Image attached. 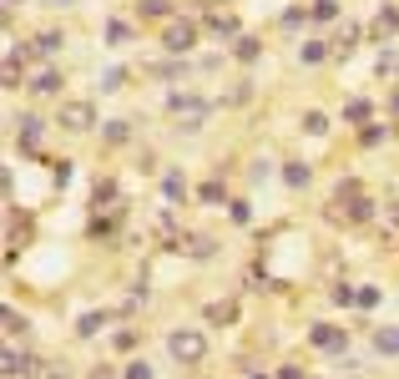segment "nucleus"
<instances>
[{
  "label": "nucleus",
  "mask_w": 399,
  "mask_h": 379,
  "mask_svg": "<svg viewBox=\"0 0 399 379\" xmlns=\"http://www.w3.org/2000/svg\"><path fill=\"white\" fill-rule=\"evenodd\" d=\"M56 91H61V71H56V66H46V71L31 76V96H56Z\"/></svg>",
  "instance_id": "obj_11"
},
{
  "label": "nucleus",
  "mask_w": 399,
  "mask_h": 379,
  "mask_svg": "<svg viewBox=\"0 0 399 379\" xmlns=\"http://www.w3.org/2000/svg\"><path fill=\"white\" fill-rule=\"evenodd\" d=\"M197 36H202L197 21H172V26L162 31V51H172V56H187V51L197 46Z\"/></svg>",
  "instance_id": "obj_3"
},
{
  "label": "nucleus",
  "mask_w": 399,
  "mask_h": 379,
  "mask_svg": "<svg viewBox=\"0 0 399 379\" xmlns=\"http://www.w3.org/2000/svg\"><path fill=\"white\" fill-rule=\"evenodd\" d=\"M389 112H394V117H399V91H394V96H389Z\"/></svg>",
  "instance_id": "obj_36"
},
{
  "label": "nucleus",
  "mask_w": 399,
  "mask_h": 379,
  "mask_svg": "<svg viewBox=\"0 0 399 379\" xmlns=\"http://www.w3.org/2000/svg\"><path fill=\"white\" fill-rule=\"evenodd\" d=\"M344 218H349V223H369V218H374V207H369V197H354V202L344 207Z\"/></svg>",
  "instance_id": "obj_26"
},
{
  "label": "nucleus",
  "mask_w": 399,
  "mask_h": 379,
  "mask_svg": "<svg viewBox=\"0 0 399 379\" xmlns=\"http://www.w3.org/2000/svg\"><path fill=\"white\" fill-rule=\"evenodd\" d=\"M278 379H304V369H299V364H283V374H278Z\"/></svg>",
  "instance_id": "obj_35"
},
{
  "label": "nucleus",
  "mask_w": 399,
  "mask_h": 379,
  "mask_svg": "<svg viewBox=\"0 0 399 379\" xmlns=\"http://www.w3.org/2000/svg\"><path fill=\"white\" fill-rule=\"evenodd\" d=\"M202 318L212 323V329H233V323H238V303L233 298H217V303L202 308Z\"/></svg>",
  "instance_id": "obj_7"
},
{
  "label": "nucleus",
  "mask_w": 399,
  "mask_h": 379,
  "mask_svg": "<svg viewBox=\"0 0 399 379\" xmlns=\"http://www.w3.org/2000/svg\"><path fill=\"white\" fill-rule=\"evenodd\" d=\"M299 61H304V66L328 61V46H323V41H304V46H299Z\"/></svg>",
  "instance_id": "obj_20"
},
{
  "label": "nucleus",
  "mask_w": 399,
  "mask_h": 379,
  "mask_svg": "<svg viewBox=\"0 0 399 379\" xmlns=\"http://www.w3.org/2000/svg\"><path fill=\"white\" fill-rule=\"evenodd\" d=\"M309 344L323 349V354H338V359H344L349 334H344V329H333V323H309Z\"/></svg>",
  "instance_id": "obj_4"
},
{
  "label": "nucleus",
  "mask_w": 399,
  "mask_h": 379,
  "mask_svg": "<svg viewBox=\"0 0 399 379\" xmlns=\"http://www.w3.org/2000/svg\"><path fill=\"white\" fill-rule=\"evenodd\" d=\"M283 182H289V187H309L314 167H309V162H289V167H283Z\"/></svg>",
  "instance_id": "obj_17"
},
{
  "label": "nucleus",
  "mask_w": 399,
  "mask_h": 379,
  "mask_svg": "<svg viewBox=\"0 0 399 379\" xmlns=\"http://www.w3.org/2000/svg\"><path fill=\"white\" fill-rule=\"evenodd\" d=\"M248 379H268V374H248Z\"/></svg>",
  "instance_id": "obj_39"
},
{
  "label": "nucleus",
  "mask_w": 399,
  "mask_h": 379,
  "mask_svg": "<svg viewBox=\"0 0 399 379\" xmlns=\"http://www.w3.org/2000/svg\"><path fill=\"white\" fill-rule=\"evenodd\" d=\"M227 212H233V223H248V218H253L248 202H227Z\"/></svg>",
  "instance_id": "obj_34"
},
{
  "label": "nucleus",
  "mask_w": 399,
  "mask_h": 379,
  "mask_svg": "<svg viewBox=\"0 0 399 379\" xmlns=\"http://www.w3.org/2000/svg\"><path fill=\"white\" fill-rule=\"evenodd\" d=\"M167 106L187 117V122H182V132H197V127L207 122V112H212V101H207V96H197V91H172V101H167Z\"/></svg>",
  "instance_id": "obj_2"
},
{
  "label": "nucleus",
  "mask_w": 399,
  "mask_h": 379,
  "mask_svg": "<svg viewBox=\"0 0 399 379\" xmlns=\"http://www.w3.org/2000/svg\"><path fill=\"white\" fill-rule=\"evenodd\" d=\"M309 16L314 21H338V0H309Z\"/></svg>",
  "instance_id": "obj_25"
},
{
  "label": "nucleus",
  "mask_w": 399,
  "mask_h": 379,
  "mask_svg": "<svg viewBox=\"0 0 399 379\" xmlns=\"http://www.w3.org/2000/svg\"><path fill=\"white\" fill-rule=\"evenodd\" d=\"M106 329V308H91V313H81V323H76V339H96Z\"/></svg>",
  "instance_id": "obj_14"
},
{
  "label": "nucleus",
  "mask_w": 399,
  "mask_h": 379,
  "mask_svg": "<svg viewBox=\"0 0 399 379\" xmlns=\"http://www.w3.org/2000/svg\"><path fill=\"white\" fill-rule=\"evenodd\" d=\"M374 354L399 359V329H374Z\"/></svg>",
  "instance_id": "obj_15"
},
{
  "label": "nucleus",
  "mask_w": 399,
  "mask_h": 379,
  "mask_svg": "<svg viewBox=\"0 0 399 379\" xmlns=\"http://www.w3.org/2000/svg\"><path fill=\"white\" fill-rule=\"evenodd\" d=\"M162 197L172 202V207L187 202V182H182V172H167V177H162Z\"/></svg>",
  "instance_id": "obj_16"
},
{
  "label": "nucleus",
  "mask_w": 399,
  "mask_h": 379,
  "mask_svg": "<svg viewBox=\"0 0 399 379\" xmlns=\"http://www.w3.org/2000/svg\"><path fill=\"white\" fill-rule=\"evenodd\" d=\"M389 132H394V127H374V122H369V127H359V142H364V147H379Z\"/></svg>",
  "instance_id": "obj_30"
},
{
  "label": "nucleus",
  "mask_w": 399,
  "mask_h": 379,
  "mask_svg": "<svg viewBox=\"0 0 399 379\" xmlns=\"http://www.w3.org/2000/svg\"><path fill=\"white\" fill-rule=\"evenodd\" d=\"M137 16L142 21H162V16H172V6H167V0H137Z\"/></svg>",
  "instance_id": "obj_21"
},
{
  "label": "nucleus",
  "mask_w": 399,
  "mask_h": 379,
  "mask_svg": "<svg viewBox=\"0 0 399 379\" xmlns=\"http://www.w3.org/2000/svg\"><path fill=\"white\" fill-rule=\"evenodd\" d=\"M304 132H309V137H323V132H328V117H323V112H304Z\"/></svg>",
  "instance_id": "obj_29"
},
{
  "label": "nucleus",
  "mask_w": 399,
  "mask_h": 379,
  "mask_svg": "<svg viewBox=\"0 0 399 379\" xmlns=\"http://www.w3.org/2000/svg\"><path fill=\"white\" fill-rule=\"evenodd\" d=\"M56 122H61V132H91L96 127V112H91V101H66Z\"/></svg>",
  "instance_id": "obj_5"
},
{
  "label": "nucleus",
  "mask_w": 399,
  "mask_h": 379,
  "mask_svg": "<svg viewBox=\"0 0 399 379\" xmlns=\"http://www.w3.org/2000/svg\"><path fill=\"white\" fill-rule=\"evenodd\" d=\"M41 137H46L41 117H21V127H16V142H21L26 152H36V147H41Z\"/></svg>",
  "instance_id": "obj_10"
},
{
  "label": "nucleus",
  "mask_w": 399,
  "mask_h": 379,
  "mask_svg": "<svg viewBox=\"0 0 399 379\" xmlns=\"http://www.w3.org/2000/svg\"><path fill=\"white\" fill-rule=\"evenodd\" d=\"M127 137H132V122H127V117H111V122L101 127V142H106V147H122Z\"/></svg>",
  "instance_id": "obj_13"
},
{
  "label": "nucleus",
  "mask_w": 399,
  "mask_h": 379,
  "mask_svg": "<svg viewBox=\"0 0 399 379\" xmlns=\"http://www.w3.org/2000/svg\"><path fill=\"white\" fill-rule=\"evenodd\" d=\"M36 369H41L36 354H26V349H6V374H11V379H26V374H36Z\"/></svg>",
  "instance_id": "obj_9"
},
{
  "label": "nucleus",
  "mask_w": 399,
  "mask_h": 379,
  "mask_svg": "<svg viewBox=\"0 0 399 379\" xmlns=\"http://www.w3.org/2000/svg\"><path fill=\"white\" fill-rule=\"evenodd\" d=\"M51 6H56V11H66V6H76V0H51Z\"/></svg>",
  "instance_id": "obj_37"
},
{
  "label": "nucleus",
  "mask_w": 399,
  "mask_h": 379,
  "mask_svg": "<svg viewBox=\"0 0 399 379\" xmlns=\"http://www.w3.org/2000/svg\"><path fill=\"white\" fill-rule=\"evenodd\" d=\"M61 46H66V36H61V31H41V36L26 46V56H31V61H51Z\"/></svg>",
  "instance_id": "obj_6"
},
{
  "label": "nucleus",
  "mask_w": 399,
  "mask_h": 379,
  "mask_svg": "<svg viewBox=\"0 0 399 379\" xmlns=\"http://www.w3.org/2000/svg\"><path fill=\"white\" fill-rule=\"evenodd\" d=\"M369 117H374V106H369L364 96H349V101H344V122H349V127H369Z\"/></svg>",
  "instance_id": "obj_12"
},
{
  "label": "nucleus",
  "mask_w": 399,
  "mask_h": 379,
  "mask_svg": "<svg viewBox=\"0 0 399 379\" xmlns=\"http://www.w3.org/2000/svg\"><path fill=\"white\" fill-rule=\"evenodd\" d=\"M6 6H11V11H16V6H26V0H6Z\"/></svg>",
  "instance_id": "obj_38"
},
{
  "label": "nucleus",
  "mask_w": 399,
  "mask_h": 379,
  "mask_svg": "<svg viewBox=\"0 0 399 379\" xmlns=\"http://www.w3.org/2000/svg\"><path fill=\"white\" fill-rule=\"evenodd\" d=\"M96 86H101V91H122V86H127V66H106Z\"/></svg>",
  "instance_id": "obj_23"
},
{
  "label": "nucleus",
  "mask_w": 399,
  "mask_h": 379,
  "mask_svg": "<svg viewBox=\"0 0 399 379\" xmlns=\"http://www.w3.org/2000/svg\"><path fill=\"white\" fill-rule=\"evenodd\" d=\"M21 61H26V51H11L6 56V86H26L21 81Z\"/></svg>",
  "instance_id": "obj_27"
},
{
  "label": "nucleus",
  "mask_w": 399,
  "mask_h": 379,
  "mask_svg": "<svg viewBox=\"0 0 399 379\" xmlns=\"http://www.w3.org/2000/svg\"><path fill=\"white\" fill-rule=\"evenodd\" d=\"M111 197H117V182L101 177V182H96V207H111Z\"/></svg>",
  "instance_id": "obj_31"
},
{
  "label": "nucleus",
  "mask_w": 399,
  "mask_h": 379,
  "mask_svg": "<svg viewBox=\"0 0 399 379\" xmlns=\"http://www.w3.org/2000/svg\"><path fill=\"white\" fill-rule=\"evenodd\" d=\"M182 243H187V253H192V258H212V253H217V243H212L207 233H197V238H182Z\"/></svg>",
  "instance_id": "obj_24"
},
{
  "label": "nucleus",
  "mask_w": 399,
  "mask_h": 379,
  "mask_svg": "<svg viewBox=\"0 0 399 379\" xmlns=\"http://www.w3.org/2000/svg\"><path fill=\"white\" fill-rule=\"evenodd\" d=\"M374 31H379V36H394V31H399V11H394V6H384V11H379V21H374Z\"/></svg>",
  "instance_id": "obj_28"
},
{
  "label": "nucleus",
  "mask_w": 399,
  "mask_h": 379,
  "mask_svg": "<svg viewBox=\"0 0 399 379\" xmlns=\"http://www.w3.org/2000/svg\"><path fill=\"white\" fill-rule=\"evenodd\" d=\"M354 303H359V308H374V303H379V289H359Z\"/></svg>",
  "instance_id": "obj_33"
},
{
  "label": "nucleus",
  "mask_w": 399,
  "mask_h": 379,
  "mask_svg": "<svg viewBox=\"0 0 399 379\" xmlns=\"http://www.w3.org/2000/svg\"><path fill=\"white\" fill-rule=\"evenodd\" d=\"M127 379H152V364H147V359H132V364H127Z\"/></svg>",
  "instance_id": "obj_32"
},
{
  "label": "nucleus",
  "mask_w": 399,
  "mask_h": 379,
  "mask_svg": "<svg viewBox=\"0 0 399 379\" xmlns=\"http://www.w3.org/2000/svg\"><path fill=\"white\" fill-rule=\"evenodd\" d=\"M202 26H207L212 36H222L227 46L238 41V16H227V11H207V16H202Z\"/></svg>",
  "instance_id": "obj_8"
},
{
  "label": "nucleus",
  "mask_w": 399,
  "mask_h": 379,
  "mask_svg": "<svg viewBox=\"0 0 399 379\" xmlns=\"http://www.w3.org/2000/svg\"><path fill=\"white\" fill-rule=\"evenodd\" d=\"M127 41H132V21L111 16V21H106V46H127Z\"/></svg>",
  "instance_id": "obj_18"
},
{
  "label": "nucleus",
  "mask_w": 399,
  "mask_h": 379,
  "mask_svg": "<svg viewBox=\"0 0 399 379\" xmlns=\"http://www.w3.org/2000/svg\"><path fill=\"white\" fill-rule=\"evenodd\" d=\"M233 56H238V61H258V56H263V41H258V36H238V41H233Z\"/></svg>",
  "instance_id": "obj_19"
},
{
  "label": "nucleus",
  "mask_w": 399,
  "mask_h": 379,
  "mask_svg": "<svg viewBox=\"0 0 399 379\" xmlns=\"http://www.w3.org/2000/svg\"><path fill=\"white\" fill-rule=\"evenodd\" d=\"M197 197H202V202H207V207H217V202H227V187H222V182H217V177H207V182H202V187H197Z\"/></svg>",
  "instance_id": "obj_22"
},
{
  "label": "nucleus",
  "mask_w": 399,
  "mask_h": 379,
  "mask_svg": "<svg viewBox=\"0 0 399 379\" xmlns=\"http://www.w3.org/2000/svg\"><path fill=\"white\" fill-rule=\"evenodd\" d=\"M394 71H399V66H394Z\"/></svg>",
  "instance_id": "obj_40"
},
{
  "label": "nucleus",
  "mask_w": 399,
  "mask_h": 379,
  "mask_svg": "<svg viewBox=\"0 0 399 379\" xmlns=\"http://www.w3.org/2000/svg\"><path fill=\"white\" fill-rule=\"evenodd\" d=\"M167 354H172L177 364H202L207 359V339L197 329H172L167 334Z\"/></svg>",
  "instance_id": "obj_1"
}]
</instances>
